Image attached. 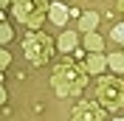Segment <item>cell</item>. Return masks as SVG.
I'll use <instances>...</instances> for the list:
<instances>
[{
  "label": "cell",
  "mask_w": 124,
  "mask_h": 121,
  "mask_svg": "<svg viewBox=\"0 0 124 121\" xmlns=\"http://www.w3.org/2000/svg\"><path fill=\"white\" fill-rule=\"evenodd\" d=\"M107 65L116 70V73H124V53H110V56H107Z\"/></svg>",
  "instance_id": "8fae6325"
},
{
  "label": "cell",
  "mask_w": 124,
  "mask_h": 121,
  "mask_svg": "<svg viewBox=\"0 0 124 121\" xmlns=\"http://www.w3.org/2000/svg\"><path fill=\"white\" fill-rule=\"evenodd\" d=\"M70 118L73 121H107V115H104V107H99L96 101H79L73 107Z\"/></svg>",
  "instance_id": "5b68a950"
},
{
  "label": "cell",
  "mask_w": 124,
  "mask_h": 121,
  "mask_svg": "<svg viewBox=\"0 0 124 121\" xmlns=\"http://www.w3.org/2000/svg\"><path fill=\"white\" fill-rule=\"evenodd\" d=\"M8 3H11V0H0V6H3V8H6V6H8Z\"/></svg>",
  "instance_id": "2e32d148"
},
{
  "label": "cell",
  "mask_w": 124,
  "mask_h": 121,
  "mask_svg": "<svg viewBox=\"0 0 124 121\" xmlns=\"http://www.w3.org/2000/svg\"><path fill=\"white\" fill-rule=\"evenodd\" d=\"M116 6H118V11L124 14V0H116Z\"/></svg>",
  "instance_id": "9a60e30c"
},
{
  "label": "cell",
  "mask_w": 124,
  "mask_h": 121,
  "mask_svg": "<svg viewBox=\"0 0 124 121\" xmlns=\"http://www.w3.org/2000/svg\"><path fill=\"white\" fill-rule=\"evenodd\" d=\"M48 20H51L54 25H65L68 23V8L62 6V3H54V6L48 8Z\"/></svg>",
  "instance_id": "52a82bcc"
},
{
  "label": "cell",
  "mask_w": 124,
  "mask_h": 121,
  "mask_svg": "<svg viewBox=\"0 0 124 121\" xmlns=\"http://www.w3.org/2000/svg\"><path fill=\"white\" fill-rule=\"evenodd\" d=\"M113 121H124V118H113Z\"/></svg>",
  "instance_id": "e0dca14e"
},
{
  "label": "cell",
  "mask_w": 124,
  "mask_h": 121,
  "mask_svg": "<svg viewBox=\"0 0 124 121\" xmlns=\"http://www.w3.org/2000/svg\"><path fill=\"white\" fill-rule=\"evenodd\" d=\"M96 98L104 110H118L124 107V82L116 76H101L96 84Z\"/></svg>",
  "instance_id": "3957f363"
},
{
  "label": "cell",
  "mask_w": 124,
  "mask_h": 121,
  "mask_svg": "<svg viewBox=\"0 0 124 121\" xmlns=\"http://www.w3.org/2000/svg\"><path fill=\"white\" fill-rule=\"evenodd\" d=\"M11 11L28 28H39L42 20H45V14H48V6H45V0H14L11 3Z\"/></svg>",
  "instance_id": "277c9868"
},
{
  "label": "cell",
  "mask_w": 124,
  "mask_h": 121,
  "mask_svg": "<svg viewBox=\"0 0 124 121\" xmlns=\"http://www.w3.org/2000/svg\"><path fill=\"white\" fill-rule=\"evenodd\" d=\"M96 25H99V14H96V11H87V14H82V20H79V31L90 34V31H96Z\"/></svg>",
  "instance_id": "9c48e42d"
},
{
  "label": "cell",
  "mask_w": 124,
  "mask_h": 121,
  "mask_svg": "<svg viewBox=\"0 0 124 121\" xmlns=\"http://www.w3.org/2000/svg\"><path fill=\"white\" fill-rule=\"evenodd\" d=\"M101 45H104V39L96 34V31H90V34H85V48L90 53H101Z\"/></svg>",
  "instance_id": "30bf717a"
},
{
  "label": "cell",
  "mask_w": 124,
  "mask_h": 121,
  "mask_svg": "<svg viewBox=\"0 0 124 121\" xmlns=\"http://www.w3.org/2000/svg\"><path fill=\"white\" fill-rule=\"evenodd\" d=\"M23 53H25V59L31 65H45L51 59V53H54V42L42 31H31L28 37L23 39Z\"/></svg>",
  "instance_id": "7a4b0ae2"
},
{
  "label": "cell",
  "mask_w": 124,
  "mask_h": 121,
  "mask_svg": "<svg viewBox=\"0 0 124 121\" xmlns=\"http://www.w3.org/2000/svg\"><path fill=\"white\" fill-rule=\"evenodd\" d=\"M0 42H3V45L11 42V25L8 23H0Z\"/></svg>",
  "instance_id": "7c38bea8"
},
{
  "label": "cell",
  "mask_w": 124,
  "mask_h": 121,
  "mask_svg": "<svg viewBox=\"0 0 124 121\" xmlns=\"http://www.w3.org/2000/svg\"><path fill=\"white\" fill-rule=\"evenodd\" d=\"M8 62H11V53L3 48V51H0V65H3V68H8Z\"/></svg>",
  "instance_id": "5bb4252c"
},
{
  "label": "cell",
  "mask_w": 124,
  "mask_h": 121,
  "mask_svg": "<svg viewBox=\"0 0 124 121\" xmlns=\"http://www.w3.org/2000/svg\"><path fill=\"white\" fill-rule=\"evenodd\" d=\"M104 68H107V56H104V53H90L87 62H85V70H87V73H101Z\"/></svg>",
  "instance_id": "8992f818"
},
{
  "label": "cell",
  "mask_w": 124,
  "mask_h": 121,
  "mask_svg": "<svg viewBox=\"0 0 124 121\" xmlns=\"http://www.w3.org/2000/svg\"><path fill=\"white\" fill-rule=\"evenodd\" d=\"M110 39H116V42H124V23L113 25V31H110Z\"/></svg>",
  "instance_id": "4fadbf2b"
},
{
  "label": "cell",
  "mask_w": 124,
  "mask_h": 121,
  "mask_svg": "<svg viewBox=\"0 0 124 121\" xmlns=\"http://www.w3.org/2000/svg\"><path fill=\"white\" fill-rule=\"evenodd\" d=\"M56 48H59L62 53H68V51H73L76 48V31H65L59 39H56Z\"/></svg>",
  "instance_id": "ba28073f"
},
{
  "label": "cell",
  "mask_w": 124,
  "mask_h": 121,
  "mask_svg": "<svg viewBox=\"0 0 124 121\" xmlns=\"http://www.w3.org/2000/svg\"><path fill=\"white\" fill-rule=\"evenodd\" d=\"M85 84H87L85 65H76L70 59H62L51 73V87L56 90V96H76V93H82Z\"/></svg>",
  "instance_id": "6da1fadb"
}]
</instances>
